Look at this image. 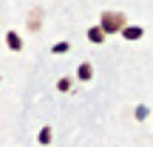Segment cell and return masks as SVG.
Returning a JSON list of instances; mask_svg holds the SVG:
<instances>
[{
  "label": "cell",
  "mask_w": 153,
  "mask_h": 147,
  "mask_svg": "<svg viewBox=\"0 0 153 147\" xmlns=\"http://www.w3.org/2000/svg\"><path fill=\"white\" fill-rule=\"evenodd\" d=\"M122 26H128L125 11H102V14H99V28L105 31V37H108V34H119Z\"/></svg>",
  "instance_id": "obj_1"
},
{
  "label": "cell",
  "mask_w": 153,
  "mask_h": 147,
  "mask_svg": "<svg viewBox=\"0 0 153 147\" xmlns=\"http://www.w3.org/2000/svg\"><path fill=\"white\" fill-rule=\"evenodd\" d=\"M122 37L125 40H131V43H136V40H142V34H145V28L142 26H122Z\"/></svg>",
  "instance_id": "obj_2"
},
{
  "label": "cell",
  "mask_w": 153,
  "mask_h": 147,
  "mask_svg": "<svg viewBox=\"0 0 153 147\" xmlns=\"http://www.w3.org/2000/svg\"><path fill=\"white\" fill-rule=\"evenodd\" d=\"M6 45H9L11 51H23V40H20V34H17V31H9V34H6Z\"/></svg>",
  "instance_id": "obj_3"
},
{
  "label": "cell",
  "mask_w": 153,
  "mask_h": 147,
  "mask_svg": "<svg viewBox=\"0 0 153 147\" xmlns=\"http://www.w3.org/2000/svg\"><path fill=\"white\" fill-rule=\"evenodd\" d=\"M76 79H82V82L94 79V65H91V62H82V65L76 68Z\"/></svg>",
  "instance_id": "obj_4"
},
{
  "label": "cell",
  "mask_w": 153,
  "mask_h": 147,
  "mask_svg": "<svg viewBox=\"0 0 153 147\" xmlns=\"http://www.w3.org/2000/svg\"><path fill=\"white\" fill-rule=\"evenodd\" d=\"M88 40H91L94 45L105 43V31H102V28H99V26H91V28H88Z\"/></svg>",
  "instance_id": "obj_5"
},
{
  "label": "cell",
  "mask_w": 153,
  "mask_h": 147,
  "mask_svg": "<svg viewBox=\"0 0 153 147\" xmlns=\"http://www.w3.org/2000/svg\"><path fill=\"white\" fill-rule=\"evenodd\" d=\"M40 23H43V11L34 9L31 14H28V28H31V31H40Z\"/></svg>",
  "instance_id": "obj_6"
},
{
  "label": "cell",
  "mask_w": 153,
  "mask_h": 147,
  "mask_svg": "<svg viewBox=\"0 0 153 147\" xmlns=\"http://www.w3.org/2000/svg\"><path fill=\"white\" fill-rule=\"evenodd\" d=\"M40 144H43V147H45V144H51V127H48V125L40 130Z\"/></svg>",
  "instance_id": "obj_7"
},
{
  "label": "cell",
  "mask_w": 153,
  "mask_h": 147,
  "mask_svg": "<svg viewBox=\"0 0 153 147\" xmlns=\"http://www.w3.org/2000/svg\"><path fill=\"white\" fill-rule=\"evenodd\" d=\"M57 88H60V91H71V79H68V76H62V79L57 82Z\"/></svg>",
  "instance_id": "obj_8"
},
{
  "label": "cell",
  "mask_w": 153,
  "mask_h": 147,
  "mask_svg": "<svg viewBox=\"0 0 153 147\" xmlns=\"http://www.w3.org/2000/svg\"><path fill=\"white\" fill-rule=\"evenodd\" d=\"M51 51H54V54H65V51H68V43H57Z\"/></svg>",
  "instance_id": "obj_9"
},
{
  "label": "cell",
  "mask_w": 153,
  "mask_h": 147,
  "mask_svg": "<svg viewBox=\"0 0 153 147\" xmlns=\"http://www.w3.org/2000/svg\"><path fill=\"white\" fill-rule=\"evenodd\" d=\"M145 116H148V108H145V105H139V108H136V119H139V122H142V119H145Z\"/></svg>",
  "instance_id": "obj_10"
}]
</instances>
